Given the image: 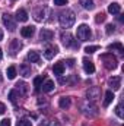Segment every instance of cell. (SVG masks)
Returning a JSON list of instances; mask_svg holds the SVG:
<instances>
[{"label":"cell","instance_id":"obj_1","mask_svg":"<svg viewBox=\"0 0 124 126\" xmlns=\"http://www.w3.org/2000/svg\"><path fill=\"white\" fill-rule=\"evenodd\" d=\"M74 21H76V16H74L73 10H64L59 16V22L63 28H70L74 24Z\"/></svg>","mask_w":124,"mask_h":126},{"label":"cell","instance_id":"obj_2","mask_svg":"<svg viewBox=\"0 0 124 126\" xmlns=\"http://www.w3.org/2000/svg\"><path fill=\"white\" fill-rule=\"evenodd\" d=\"M102 63H104V66L108 69V70H114L117 66H118V62H117V57L112 54V53H105V54H101V57H99Z\"/></svg>","mask_w":124,"mask_h":126},{"label":"cell","instance_id":"obj_3","mask_svg":"<svg viewBox=\"0 0 124 126\" xmlns=\"http://www.w3.org/2000/svg\"><path fill=\"white\" fill-rule=\"evenodd\" d=\"M80 110H82V113H83L85 116H88V117H93V116L98 114V107L93 104L92 101H89V100L85 101V103H82Z\"/></svg>","mask_w":124,"mask_h":126},{"label":"cell","instance_id":"obj_4","mask_svg":"<svg viewBox=\"0 0 124 126\" xmlns=\"http://www.w3.org/2000/svg\"><path fill=\"white\" fill-rule=\"evenodd\" d=\"M77 38L80 41H89L92 38V32H91V28L85 24L79 25L77 27Z\"/></svg>","mask_w":124,"mask_h":126},{"label":"cell","instance_id":"obj_5","mask_svg":"<svg viewBox=\"0 0 124 126\" xmlns=\"http://www.w3.org/2000/svg\"><path fill=\"white\" fill-rule=\"evenodd\" d=\"M60 38H62L63 46H66V47H73V48H77L79 47L77 41L73 38V35L70 32H63L62 35H60Z\"/></svg>","mask_w":124,"mask_h":126},{"label":"cell","instance_id":"obj_6","mask_svg":"<svg viewBox=\"0 0 124 126\" xmlns=\"http://www.w3.org/2000/svg\"><path fill=\"white\" fill-rule=\"evenodd\" d=\"M3 24H4V27L9 31H15V28H16V22L13 21L12 15H9V13H4L3 15Z\"/></svg>","mask_w":124,"mask_h":126},{"label":"cell","instance_id":"obj_7","mask_svg":"<svg viewBox=\"0 0 124 126\" xmlns=\"http://www.w3.org/2000/svg\"><path fill=\"white\" fill-rule=\"evenodd\" d=\"M9 47H10V54H12V56H15V54L22 48V43H21L19 40H12Z\"/></svg>","mask_w":124,"mask_h":126},{"label":"cell","instance_id":"obj_8","mask_svg":"<svg viewBox=\"0 0 124 126\" xmlns=\"http://www.w3.org/2000/svg\"><path fill=\"white\" fill-rule=\"evenodd\" d=\"M108 84H110V87H111L114 91L120 90V87H121V76H112V78H110Z\"/></svg>","mask_w":124,"mask_h":126},{"label":"cell","instance_id":"obj_9","mask_svg":"<svg viewBox=\"0 0 124 126\" xmlns=\"http://www.w3.org/2000/svg\"><path fill=\"white\" fill-rule=\"evenodd\" d=\"M54 37V32L50 31V30H41L39 32V40L41 41H51Z\"/></svg>","mask_w":124,"mask_h":126},{"label":"cell","instance_id":"obj_10","mask_svg":"<svg viewBox=\"0 0 124 126\" xmlns=\"http://www.w3.org/2000/svg\"><path fill=\"white\" fill-rule=\"evenodd\" d=\"M57 51H59V48L56 47V46H50V47H47L45 48V51H44V56H45V59H53L56 54H57Z\"/></svg>","mask_w":124,"mask_h":126},{"label":"cell","instance_id":"obj_11","mask_svg":"<svg viewBox=\"0 0 124 126\" xmlns=\"http://www.w3.org/2000/svg\"><path fill=\"white\" fill-rule=\"evenodd\" d=\"M83 70L86 72V73H93L95 72V66H93V62L92 60H89V59H83Z\"/></svg>","mask_w":124,"mask_h":126},{"label":"cell","instance_id":"obj_12","mask_svg":"<svg viewBox=\"0 0 124 126\" xmlns=\"http://www.w3.org/2000/svg\"><path fill=\"white\" fill-rule=\"evenodd\" d=\"M15 16H16V19H18L19 22H26V21H28V13H26L25 9H18Z\"/></svg>","mask_w":124,"mask_h":126},{"label":"cell","instance_id":"obj_13","mask_svg":"<svg viewBox=\"0 0 124 126\" xmlns=\"http://www.w3.org/2000/svg\"><path fill=\"white\" fill-rule=\"evenodd\" d=\"M19 72H21L22 76L28 78V76H31V66L26 64V63H22V64L19 66Z\"/></svg>","mask_w":124,"mask_h":126},{"label":"cell","instance_id":"obj_14","mask_svg":"<svg viewBox=\"0 0 124 126\" xmlns=\"http://www.w3.org/2000/svg\"><path fill=\"white\" fill-rule=\"evenodd\" d=\"M34 34H35V28L34 27H25V28L21 30V35L25 37V38H31Z\"/></svg>","mask_w":124,"mask_h":126},{"label":"cell","instance_id":"obj_15","mask_svg":"<svg viewBox=\"0 0 124 126\" xmlns=\"http://www.w3.org/2000/svg\"><path fill=\"white\" fill-rule=\"evenodd\" d=\"M26 59H28V60H29L31 63H38L41 57H39V53H38V51H35V50H31V51L28 53Z\"/></svg>","mask_w":124,"mask_h":126},{"label":"cell","instance_id":"obj_16","mask_svg":"<svg viewBox=\"0 0 124 126\" xmlns=\"http://www.w3.org/2000/svg\"><path fill=\"white\" fill-rule=\"evenodd\" d=\"M64 64H63V62H59V63H56L54 66H53V72H54V75H63L64 73Z\"/></svg>","mask_w":124,"mask_h":126},{"label":"cell","instance_id":"obj_17","mask_svg":"<svg viewBox=\"0 0 124 126\" xmlns=\"http://www.w3.org/2000/svg\"><path fill=\"white\" fill-rule=\"evenodd\" d=\"M70 104H72V100H70V97H62V98H60V101H59V106L62 107L63 110L69 109V107H70Z\"/></svg>","mask_w":124,"mask_h":126},{"label":"cell","instance_id":"obj_18","mask_svg":"<svg viewBox=\"0 0 124 126\" xmlns=\"http://www.w3.org/2000/svg\"><path fill=\"white\" fill-rule=\"evenodd\" d=\"M99 88H96V87H92V88H89V91L86 93V95H88V98L89 100H95V98H98V95H99Z\"/></svg>","mask_w":124,"mask_h":126},{"label":"cell","instance_id":"obj_19","mask_svg":"<svg viewBox=\"0 0 124 126\" xmlns=\"http://www.w3.org/2000/svg\"><path fill=\"white\" fill-rule=\"evenodd\" d=\"M41 87H42V91H44V93H50V91L54 90V82H53L51 79H47Z\"/></svg>","mask_w":124,"mask_h":126},{"label":"cell","instance_id":"obj_20","mask_svg":"<svg viewBox=\"0 0 124 126\" xmlns=\"http://www.w3.org/2000/svg\"><path fill=\"white\" fill-rule=\"evenodd\" d=\"M120 10H121V6H120L118 3H111V4L108 6V12L112 13V15H118Z\"/></svg>","mask_w":124,"mask_h":126},{"label":"cell","instance_id":"obj_21","mask_svg":"<svg viewBox=\"0 0 124 126\" xmlns=\"http://www.w3.org/2000/svg\"><path fill=\"white\" fill-rule=\"evenodd\" d=\"M44 12H45V7H38L35 12H34V18L37 21H42L44 19Z\"/></svg>","mask_w":124,"mask_h":126},{"label":"cell","instance_id":"obj_22","mask_svg":"<svg viewBox=\"0 0 124 126\" xmlns=\"http://www.w3.org/2000/svg\"><path fill=\"white\" fill-rule=\"evenodd\" d=\"M108 50H118L121 54H124V47L121 43H112V44H110L108 46Z\"/></svg>","mask_w":124,"mask_h":126},{"label":"cell","instance_id":"obj_23","mask_svg":"<svg viewBox=\"0 0 124 126\" xmlns=\"http://www.w3.org/2000/svg\"><path fill=\"white\" fill-rule=\"evenodd\" d=\"M112 100H114V94H112V91H107V93H105V100H104V107H108V106L111 104Z\"/></svg>","mask_w":124,"mask_h":126},{"label":"cell","instance_id":"obj_24","mask_svg":"<svg viewBox=\"0 0 124 126\" xmlns=\"http://www.w3.org/2000/svg\"><path fill=\"white\" fill-rule=\"evenodd\" d=\"M79 1H80V4H82V7H83V9L92 10L93 7H95V4H93V0H79Z\"/></svg>","mask_w":124,"mask_h":126},{"label":"cell","instance_id":"obj_25","mask_svg":"<svg viewBox=\"0 0 124 126\" xmlns=\"http://www.w3.org/2000/svg\"><path fill=\"white\" fill-rule=\"evenodd\" d=\"M16 91L21 95L26 94V84H25V82H18V84H16Z\"/></svg>","mask_w":124,"mask_h":126},{"label":"cell","instance_id":"obj_26","mask_svg":"<svg viewBox=\"0 0 124 126\" xmlns=\"http://www.w3.org/2000/svg\"><path fill=\"white\" fill-rule=\"evenodd\" d=\"M6 73H7V78H9V79H15V78H16V67H15V66L7 67Z\"/></svg>","mask_w":124,"mask_h":126},{"label":"cell","instance_id":"obj_27","mask_svg":"<svg viewBox=\"0 0 124 126\" xmlns=\"http://www.w3.org/2000/svg\"><path fill=\"white\" fill-rule=\"evenodd\" d=\"M19 97H21V94H19V93H18L16 90H12V91L9 93V100H10L12 103H16Z\"/></svg>","mask_w":124,"mask_h":126},{"label":"cell","instance_id":"obj_28","mask_svg":"<svg viewBox=\"0 0 124 126\" xmlns=\"http://www.w3.org/2000/svg\"><path fill=\"white\" fill-rule=\"evenodd\" d=\"M42 81H44V76H37V78L34 79V87H35L37 91H39V88H41V85H42Z\"/></svg>","mask_w":124,"mask_h":126},{"label":"cell","instance_id":"obj_29","mask_svg":"<svg viewBox=\"0 0 124 126\" xmlns=\"http://www.w3.org/2000/svg\"><path fill=\"white\" fill-rule=\"evenodd\" d=\"M98 50H99V47H98V46H88V47L85 48V51H86L88 54H92V53L98 51Z\"/></svg>","mask_w":124,"mask_h":126},{"label":"cell","instance_id":"obj_30","mask_svg":"<svg viewBox=\"0 0 124 126\" xmlns=\"http://www.w3.org/2000/svg\"><path fill=\"white\" fill-rule=\"evenodd\" d=\"M16 126H32V122L29 119H21Z\"/></svg>","mask_w":124,"mask_h":126},{"label":"cell","instance_id":"obj_31","mask_svg":"<svg viewBox=\"0 0 124 126\" xmlns=\"http://www.w3.org/2000/svg\"><path fill=\"white\" fill-rule=\"evenodd\" d=\"M115 113H117V116H118L120 119H123V117H124V114H123V104H121V103L115 107Z\"/></svg>","mask_w":124,"mask_h":126},{"label":"cell","instance_id":"obj_32","mask_svg":"<svg viewBox=\"0 0 124 126\" xmlns=\"http://www.w3.org/2000/svg\"><path fill=\"white\" fill-rule=\"evenodd\" d=\"M105 18H107V16H105V13H102V12H101V13H98V15H96L95 22H96V24H101V22H104V21H105Z\"/></svg>","mask_w":124,"mask_h":126},{"label":"cell","instance_id":"obj_33","mask_svg":"<svg viewBox=\"0 0 124 126\" xmlns=\"http://www.w3.org/2000/svg\"><path fill=\"white\" fill-rule=\"evenodd\" d=\"M114 32H115V27H114V25H111V24L107 25V34H108V35H111V34H114Z\"/></svg>","mask_w":124,"mask_h":126},{"label":"cell","instance_id":"obj_34","mask_svg":"<svg viewBox=\"0 0 124 126\" xmlns=\"http://www.w3.org/2000/svg\"><path fill=\"white\" fill-rule=\"evenodd\" d=\"M54 4H57V6H64V4H67V0H54Z\"/></svg>","mask_w":124,"mask_h":126},{"label":"cell","instance_id":"obj_35","mask_svg":"<svg viewBox=\"0 0 124 126\" xmlns=\"http://www.w3.org/2000/svg\"><path fill=\"white\" fill-rule=\"evenodd\" d=\"M0 126H10V119H3L0 122Z\"/></svg>","mask_w":124,"mask_h":126},{"label":"cell","instance_id":"obj_36","mask_svg":"<svg viewBox=\"0 0 124 126\" xmlns=\"http://www.w3.org/2000/svg\"><path fill=\"white\" fill-rule=\"evenodd\" d=\"M4 111H6V106L3 103H0V114H3Z\"/></svg>","mask_w":124,"mask_h":126},{"label":"cell","instance_id":"obj_37","mask_svg":"<svg viewBox=\"0 0 124 126\" xmlns=\"http://www.w3.org/2000/svg\"><path fill=\"white\" fill-rule=\"evenodd\" d=\"M67 64H69L70 67H73V64H74V60H73V59H70V60H67Z\"/></svg>","mask_w":124,"mask_h":126},{"label":"cell","instance_id":"obj_38","mask_svg":"<svg viewBox=\"0 0 124 126\" xmlns=\"http://www.w3.org/2000/svg\"><path fill=\"white\" fill-rule=\"evenodd\" d=\"M51 126H60V123H59V122H56V120H54V123H53V125Z\"/></svg>","mask_w":124,"mask_h":126},{"label":"cell","instance_id":"obj_39","mask_svg":"<svg viewBox=\"0 0 124 126\" xmlns=\"http://www.w3.org/2000/svg\"><path fill=\"white\" fill-rule=\"evenodd\" d=\"M1 40H3V31L0 30V41H1Z\"/></svg>","mask_w":124,"mask_h":126},{"label":"cell","instance_id":"obj_40","mask_svg":"<svg viewBox=\"0 0 124 126\" xmlns=\"http://www.w3.org/2000/svg\"><path fill=\"white\" fill-rule=\"evenodd\" d=\"M3 59V51H1V48H0V60Z\"/></svg>","mask_w":124,"mask_h":126},{"label":"cell","instance_id":"obj_41","mask_svg":"<svg viewBox=\"0 0 124 126\" xmlns=\"http://www.w3.org/2000/svg\"><path fill=\"white\" fill-rule=\"evenodd\" d=\"M1 81H3V78H1V73H0V82H1Z\"/></svg>","mask_w":124,"mask_h":126}]
</instances>
